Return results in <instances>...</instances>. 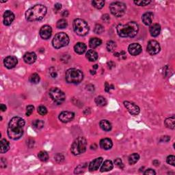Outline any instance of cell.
<instances>
[{
	"label": "cell",
	"mask_w": 175,
	"mask_h": 175,
	"mask_svg": "<svg viewBox=\"0 0 175 175\" xmlns=\"http://www.w3.org/2000/svg\"><path fill=\"white\" fill-rule=\"evenodd\" d=\"M25 120L21 117H13L8 124V135L12 140H19L23 134Z\"/></svg>",
	"instance_id": "cell-1"
},
{
	"label": "cell",
	"mask_w": 175,
	"mask_h": 175,
	"mask_svg": "<svg viewBox=\"0 0 175 175\" xmlns=\"http://www.w3.org/2000/svg\"><path fill=\"white\" fill-rule=\"evenodd\" d=\"M118 36L122 38H133L136 36L139 26L136 22L130 21L125 24H119L116 27Z\"/></svg>",
	"instance_id": "cell-2"
},
{
	"label": "cell",
	"mask_w": 175,
	"mask_h": 175,
	"mask_svg": "<svg viewBox=\"0 0 175 175\" xmlns=\"http://www.w3.org/2000/svg\"><path fill=\"white\" fill-rule=\"evenodd\" d=\"M47 10L46 6L44 5H35L26 11L25 19L30 22L41 21L46 15Z\"/></svg>",
	"instance_id": "cell-3"
},
{
	"label": "cell",
	"mask_w": 175,
	"mask_h": 175,
	"mask_svg": "<svg viewBox=\"0 0 175 175\" xmlns=\"http://www.w3.org/2000/svg\"><path fill=\"white\" fill-rule=\"evenodd\" d=\"M66 81L69 83L79 84L83 79V74L82 71L77 69H69L65 73Z\"/></svg>",
	"instance_id": "cell-4"
},
{
	"label": "cell",
	"mask_w": 175,
	"mask_h": 175,
	"mask_svg": "<svg viewBox=\"0 0 175 175\" xmlns=\"http://www.w3.org/2000/svg\"><path fill=\"white\" fill-rule=\"evenodd\" d=\"M87 142L83 137H78L71 145V150L74 155H79L85 153L86 150Z\"/></svg>",
	"instance_id": "cell-5"
},
{
	"label": "cell",
	"mask_w": 175,
	"mask_h": 175,
	"mask_svg": "<svg viewBox=\"0 0 175 175\" xmlns=\"http://www.w3.org/2000/svg\"><path fill=\"white\" fill-rule=\"evenodd\" d=\"M73 29L79 36H84L88 34L89 26L85 21L81 19H77L73 22Z\"/></svg>",
	"instance_id": "cell-6"
},
{
	"label": "cell",
	"mask_w": 175,
	"mask_h": 175,
	"mask_svg": "<svg viewBox=\"0 0 175 175\" xmlns=\"http://www.w3.org/2000/svg\"><path fill=\"white\" fill-rule=\"evenodd\" d=\"M69 43V37L66 33L59 32L57 33L54 36L52 44L54 48L60 49L62 47H66Z\"/></svg>",
	"instance_id": "cell-7"
},
{
	"label": "cell",
	"mask_w": 175,
	"mask_h": 175,
	"mask_svg": "<svg viewBox=\"0 0 175 175\" xmlns=\"http://www.w3.org/2000/svg\"><path fill=\"white\" fill-rule=\"evenodd\" d=\"M110 9L111 13L116 17H121L125 15L127 6L125 3L120 1H115L112 3L110 6Z\"/></svg>",
	"instance_id": "cell-8"
},
{
	"label": "cell",
	"mask_w": 175,
	"mask_h": 175,
	"mask_svg": "<svg viewBox=\"0 0 175 175\" xmlns=\"http://www.w3.org/2000/svg\"><path fill=\"white\" fill-rule=\"evenodd\" d=\"M51 99L57 105H61L65 101L66 96L64 92L57 88H51L49 92Z\"/></svg>",
	"instance_id": "cell-9"
},
{
	"label": "cell",
	"mask_w": 175,
	"mask_h": 175,
	"mask_svg": "<svg viewBox=\"0 0 175 175\" xmlns=\"http://www.w3.org/2000/svg\"><path fill=\"white\" fill-rule=\"evenodd\" d=\"M146 49L148 53L151 55H156L161 50L160 44H159L158 42L154 41V40H152V41H150L148 42Z\"/></svg>",
	"instance_id": "cell-10"
},
{
	"label": "cell",
	"mask_w": 175,
	"mask_h": 175,
	"mask_svg": "<svg viewBox=\"0 0 175 175\" xmlns=\"http://www.w3.org/2000/svg\"><path fill=\"white\" fill-rule=\"evenodd\" d=\"M124 106L126 109L128 110V112L133 116H137L139 114L140 110L138 106L134 103L129 102V101H124Z\"/></svg>",
	"instance_id": "cell-11"
},
{
	"label": "cell",
	"mask_w": 175,
	"mask_h": 175,
	"mask_svg": "<svg viewBox=\"0 0 175 175\" xmlns=\"http://www.w3.org/2000/svg\"><path fill=\"white\" fill-rule=\"evenodd\" d=\"M17 63H18V59L17 58V57L13 56V55L6 57L3 60V64L8 69H13L14 67H15V66H17Z\"/></svg>",
	"instance_id": "cell-12"
},
{
	"label": "cell",
	"mask_w": 175,
	"mask_h": 175,
	"mask_svg": "<svg viewBox=\"0 0 175 175\" xmlns=\"http://www.w3.org/2000/svg\"><path fill=\"white\" fill-rule=\"evenodd\" d=\"M75 117V114L71 112L68 111H64L61 112L59 115V119L61 122H69L71 120H73Z\"/></svg>",
	"instance_id": "cell-13"
},
{
	"label": "cell",
	"mask_w": 175,
	"mask_h": 175,
	"mask_svg": "<svg viewBox=\"0 0 175 175\" xmlns=\"http://www.w3.org/2000/svg\"><path fill=\"white\" fill-rule=\"evenodd\" d=\"M52 34V29L51 26L45 25L41 27L40 30V36L43 39L47 40L51 37Z\"/></svg>",
	"instance_id": "cell-14"
},
{
	"label": "cell",
	"mask_w": 175,
	"mask_h": 175,
	"mask_svg": "<svg viewBox=\"0 0 175 175\" xmlns=\"http://www.w3.org/2000/svg\"><path fill=\"white\" fill-rule=\"evenodd\" d=\"M129 53L132 55H138L141 53L142 49L141 45L138 43H132L128 47Z\"/></svg>",
	"instance_id": "cell-15"
},
{
	"label": "cell",
	"mask_w": 175,
	"mask_h": 175,
	"mask_svg": "<svg viewBox=\"0 0 175 175\" xmlns=\"http://www.w3.org/2000/svg\"><path fill=\"white\" fill-rule=\"evenodd\" d=\"M15 16L14 13L10 10H6L3 14V24L5 25L8 26L13 23Z\"/></svg>",
	"instance_id": "cell-16"
},
{
	"label": "cell",
	"mask_w": 175,
	"mask_h": 175,
	"mask_svg": "<svg viewBox=\"0 0 175 175\" xmlns=\"http://www.w3.org/2000/svg\"><path fill=\"white\" fill-rule=\"evenodd\" d=\"M102 162H103L102 157H98V158H96L95 160L92 161V162L90 163L88 170L90 171V172L97 170L99 168V167L101 166Z\"/></svg>",
	"instance_id": "cell-17"
},
{
	"label": "cell",
	"mask_w": 175,
	"mask_h": 175,
	"mask_svg": "<svg viewBox=\"0 0 175 175\" xmlns=\"http://www.w3.org/2000/svg\"><path fill=\"white\" fill-rule=\"evenodd\" d=\"M153 13L151 12H147V13H144L142 15V22L144 23V25H151L152 23H153Z\"/></svg>",
	"instance_id": "cell-18"
},
{
	"label": "cell",
	"mask_w": 175,
	"mask_h": 175,
	"mask_svg": "<svg viewBox=\"0 0 175 175\" xmlns=\"http://www.w3.org/2000/svg\"><path fill=\"white\" fill-rule=\"evenodd\" d=\"M23 59L25 63L31 64L36 60V55L34 52H27L23 56Z\"/></svg>",
	"instance_id": "cell-19"
},
{
	"label": "cell",
	"mask_w": 175,
	"mask_h": 175,
	"mask_svg": "<svg viewBox=\"0 0 175 175\" xmlns=\"http://www.w3.org/2000/svg\"><path fill=\"white\" fill-rule=\"evenodd\" d=\"M113 146V143L112 140L110 138H104L100 141V146L101 148L104 150H110L111 149Z\"/></svg>",
	"instance_id": "cell-20"
},
{
	"label": "cell",
	"mask_w": 175,
	"mask_h": 175,
	"mask_svg": "<svg viewBox=\"0 0 175 175\" xmlns=\"http://www.w3.org/2000/svg\"><path fill=\"white\" fill-rule=\"evenodd\" d=\"M150 35L153 37H157L160 34L161 26L157 23H155L150 27Z\"/></svg>",
	"instance_id": "cell-21"
},
{
	"label": "cell",
	"mask_w": 175,
	"mask_h": 175,
	"mask_svg": "<svg viewBox=\"0 0 175 175\" xmlns=\"http://www.w3.org/2000/svg\"><path fill=\"white\" fill-rule=\"evenodd\" d=\"M75 53L78 54L84 53L86 51V45L83 43H77L74 47Z\"/></svg>",
	"instance_id": "cell-22"
},
{
	"label": "cell",
	"mask_w": 175,
	"mask_h": 175,
	"mask_svg": "<svg viewBox=\"0 0 175 175\" xmlns=\"http://www.w3.org/2000/svg\"><path fill=\"white\" fill-rule=\"evenodd\" d=\"M113 167L114 165L112 162L111 160H106L105 161L102 166H101V172H108V171L112 170L113 169Z\"/></svg>",
	"instance_id": "cell-23"
},
{
	"label": "cell",
	"mask_w": 175,
	"mask_h": 175,
	"mask_svg": "<svg viewBox=\"0 0 175 175\" xmlns=\"http://www.w3.org/2000/svg\"><path fill=\"white\" fill-rule=\"evenodd\" d=\"M86 57L90 62H94L98 59V53L94 50L90 49L87 51Z\"/></svg>",
	"instance_id": "cell-24"
},
{
	"label": "cell",
	"mask_w": 175,
	"mask_h": 175,
	"mask_svg": "<svg viewBox=\"0 0 175 175\" xmlns=\"http://www.w3.org/2000/svg\"><path fill=\"white\" fill-rule=\"evenodd\" d=\"M100 127L105 131H110L112 129L111 123L107 120H102L99 122Z\"/></svg>",
	"instance_id": "cell-25"
},
{
	"label": "cell",
	"mask_w": 175,
	"mask_h": 175,
	"mask_svg": "<svg viewBox=\"0 0 175 175\" xmlns=\"http://www.w3.org/2000/svg\"><path fill=\"white\" fill-rule=\"evenodd\" d=\"M164 124L166 126V127L171 129H174L175 128V118L174 116L167 118L164 122Z\"/></svg>",
	"instance_id": "cell-26"
},
{
	"label": "cell",
	"mask_w": 175,
	"mask_h": 175,
	"mask_svg": "<svg viewBox=\"0 0 175 175\" xmlns=\"http://www.w3.org/2000/svg\"><path fill=\"white\" fill-rule=\"evenodd\" d=\"M1 144V153H5L9 150L10 143L6 139H2L0 142Z\"/></svg>",
	"instance_id": "cell-27"
},
{
	"label": "cell",
	"mask_w": 175,
	"mask_h": 175,
	"mask_svg": "<svg viewBox=\"0 0 175 175\" xmlns=\"http://www.w3.org/2000/svg\"><path fill=\"white\" fill-rule=\"evenodd\" d=\"M102 43V41L100 38H92L89 41V45L91 48L94 49L97 48V47H99V45H101V44Z\"/></svg>",
	"instance_id": "cell-28"
},
{
	"label": "cell",
	"mask_w": 175,
	"mask_h": 175,
	"mask_svg": "<svg viewBox=\"0 0 175 175\" xmlns=\"http://www.w3.org/2000/svg\"><path fill=\"white\" fill-rule=\"evenodd\" d=\"M140 160V155L138 153H133L129 157V163L131 165H134Z\"/></svg>",
	"instance_id": "cell-29"
},
{
	"label": "cell",
	"mask_w": 175,
	"mask_h": 175,
	"mask_svg": "<svg viewBox=\"0 0 175 175\" xmlns=\"http://www.w3.org/2000/svg\"><path fill=\"white\" fill-rule=\"evenodd\" d=\"M29 80L31 83L37 84V83H39L40 80H41V78H40V76L37 74V73H33V74H31L30 75V77H29Z\"/></svg>",
	"instance_id": "cell-30"
},
{
	"label": "cell",
	"mask_w": 175,
	"mask_h": 175,
	"mask_svg": "<svg viewBox=\"0 0 175 175\" xmlns=\"http://www.w3.org/2000/svg\"><path fill=\"white\" fill-rule=\"evenodd\" d=\"M95 103L99 106H105L107 104V101L102 96H99L95 99Z\"/></svg>",
	"instance_id": "cell-31"
},
{
	"label": "cell",
	"mask_w": 175,
	"mask_h": 175,
	"mask_svg": "<svg viewBox=\"0 0 175 175\" xmlns=\"http://www.w3.org/2000/svg\"><path fill=\"white\" fill-rule=\"evenodd\" d=\"M44 125H45V123L41 120H36L32 122L33 127L36 129H41L42 128H43Z\"/></svg>",
	"instance_id": "cell-32"
},
{
	"label": "cell",
	"mask_w": 175,
	"mask_h": 175,
	"mask_svg": "<svg viewBox=\"0 0 175 175\" xmlns=\"http://www.w3.org/2000/svg\"><path fill=\"white\" fill-rule=\"evenodd\" d=\"M38 158L42 162H47L49 159V155L46 151H41L38 154Z\"/></svg>",
	"instance_id": "cell-33"
},
{
	"label": "cell",
	"mask_w": 175,
	"mask_h": 175,
	"mask_svg": "<svg viewBox=\"0 0 175 175\" xmlns=\"http://www.w3.org/2000/svg\"><path fill=\"white\" fill-rule=\"evenodd\" d=\"M57 27L59 29H64L66 28L68 25V23L66 19H62L60 20H59L57 22Z\"/></svg>",
	"instance_id": "cell-34"
},
{
	"label": "cell",
	"mask_w": 175,
	"mask_h": 175,
	"mask_svg": "<svg viewBox=\"0 0 175 175\" xmlns=\"http://www.w3.org/2000/svg\"><path fill=\"white\" fill-rule=\"evenodd\" d=\"M116 47V44L114 41H110L107 43V49L108 51L112 52L114 51Z\"/></svg>",
	"instance_id": "cell-35"
},
{
	"label": "cell",
	"mask_w": 175,
	"mask_h": 175,
	"mask_svg": "<svg viewBox=\"0 0 175 175\" xmlns=\"http://www.w3.org/2000/svg\"><path fill=\"white\" fill-rule=\"evenodd\" d=\"M92 4L94 8H97V9H101L105 5V1H97V0H94V1H92Z\"/></svg>",
	"instance_id": "cell-36"
},
{
	"label": "cell",
	"mask_w": 175,
	"mask_h": 175,
	"mask_svg": "<svg viewBox=\"0 0 175 175\" xmlns=\"http://www.w3.org/2000/svg\"><path fill=\"white\" fill-rule=\"evenodd\" d=\"M86 168H87L86 164H80L79 166H78L76 168V169H75V174H80V173L83 172Z\"/></svg>",
	"instance_id": "cell-37"
},
{
	"label": "cell",
	"mask_w": 175,
	"mask_h": 175,
	"mask_svg": "<svg viewBox=\"0 0 175 175\" xmlns=\"http://www.w3.org/2000/svg\"><path fill=\"white\" fill-rule=\"evenodd\" d=\"M151 3V1L150 0H140V1H134L135 4L138 5L140 6H145L148 5Z\"/></svg>",
	"instance_id": "cell-38"
},
{
	"label": "cell",
	"mask_w": 175,
	"mask_h": 175,
	"mask_svg": "<svg viewBox=\"0 0 175 175\" xmlns=\"http://www.w3.org/2000/svg\"><path fill=\"white\" fill-rule=\"evenodd\" d=\"M94 32L97 34H101L104 31V27H103V25H101V24H97L94 27Z\"/></svg>",
	"instance_id": "cell-39"
},
{
	"label": "cell",
	"mask_w": 175,
	"mask_h": 175,
	"mask_svg": "<svg viewBox=\"0 0 175 175\" xmlns=\"http://www.w3.org/2000/svg\"><path fill=\"white\" fill-rule=\"evenodd\" d=\"M38 112L40 115H41V116H45V115H46L47 114V110L46 107H45L43 106H41L38 107Z\"/></svg>",
	"instance_id": "cell-40"
},
{
	"label": "cell",
	"mask_w": 175,
	"mask_h": 175,
	"mask_svg": "<svg viewBox=\"0 0 175 175\" xmlns=\"http://www.w3.org/2000/svg\"><path fill=\"white\" fill-rule=\"evenodd\" d=\"M54 159H55V160L56 161L57 163H62V162H64V157L63 156L62 154L57 153L55 155V156L54 157Z\"/></svg>",
	"instance_id": "cell-41"
},
{
	"label": "cell",
	"mask_w": 175,
	"mask_h": 175,
	"mask_svg": "<svg viewBox=\"0 0 175 175\" xmlns=\"http://www.w3.org/2000/svg\"><path fill=\"white\" fill-rule=\"evenodd\" d=\"M167 163L168 164H170V165H172L173 166H175V157L174 155H170L167 157Z\"/></svg>",
	"instance_id": "cell-42"
},
{
	"label": "cell",
	"mask_w": 175,
	"mask_h": 175,
	"mask_svg": "<svg viewBox=\"0 0 175 175\" xmlns=\"http://www.w3.org/2000/svg\"><path fill=\"white\" fill-rule=\"evenodd\" d=\"M34 110V107L33 106H28L26 108V116H29L32 114L33 111Z\"/></svg>",
	"instance_id": "cell-43"
},
{
	"label": "cell",
	"mask_w": 175,
	"mask_h": 175,
	"mask_svg": "<svg viewBox=\"0 0 175 175\" xmlns=\"http://www.w3.org/2000/svg\"><path fill=\"white\" fill-rule=\"evenodd\" d=\"M49 75L52 78H56L57 76V73L54 68H50L49 69Z\"/></svg>",
	"instance_id": "cell-44"
},
{
	"label": "cell",
	"mask_w": 175,
	"mask_h": 175,
	"mask_svg": "<svg viewBox=\"0 0 175 175\" xmlns=\"http://www.w3.org/2000/svg\"><path fill=\"white\" fill-rule=\"evenodd\" d=\"M114 164H116L117 166H118V167L120 168H123V165H122V160H120V158H117L116 160H114Z\"/></svg>",
	"instance_id": "cell-45"
},
{
	"label": "cell",
	"mask_w": 175,
	"mask_h": 175,
	"mask_svg": "<svg viewBox=\"0 0 175 175\" xmlns=\"http://www.w3.org/2000/svg\"><path fill=\"white\" fill-rule=\"evenodd\" d=\"M170 140V137L168 136H162L160 139L161 142H168Z\"/></svg>",
	"instance_id": "cell-46"
},
{
	"label": "cell",
	"mask_w": 175,
	"mask_h": 175,
	"mask_svg": "<svg viewBox=\"0 0 175 175\" xmlns=\"http://www.w3.org/2000/svg\"><path fill=\"white\" fill-rule=\"evenodd\" d=\"M144 174L145 175H147V174H148V175H149V174L150 175H155V174H156V172H155V170H153V169L149 168V169H147L144 172Z\"/></svg>",
	"instance_id": "cell-47"
},
{
	"label": "cell",
	"mask_w": 175,
	"mask_h": 175,
	"mask_svg": "<svg viewBox=\"0 0 175 175\" xmlns=\"http://www.w3.org/2000/svg\"><path fill=\"white\" fill-rule=\"evenodd\" d=\"M62 8V4L61 3H57L54 5V10H55V13H57L59 10H61Z\"/></svg>",
	"instance_id": "cell-48"
},
{
	"label": "cell",
	"mask_w": 175,
	"mask_h": 175,
	"mask_svg": "<svg viewBox=\"0 0 175 175\" xmlns=\"http://www.w3.org/2000/svg\"><path fill=\"white\" fill-rule=\"evenodd\" d=\"M102 20L106 22V23L109 22L110 21V17L109 16V15H108V14H106V15H103Z\"/></svg>",
	"instance_id": "cell-49"
},
{
	"label": "cell",
	"mask_w": 175,
	"mask_h": 175,
	"mask_svg": "<svg viewBox=\"0 0 175 175\" xmlns=\"http://www.w3.org/2000/svg\"><path fill=\"white\" fill-rule=\"evenodd\" d=\"M122 55H124V56H125L126 55V53L125 51H121L120 53H114V56L120 57V56H122Z\"/></svg>",
	"instance_id": "cell-50"
},
{
	"label": "cell",
	"mask_w": 175,
	"mask_h": 175,
	"mask_svg": "<svg viewBox=\"0 0 175 175\" xmlns=\"http://www.w3.org/2000/svg\"><path fill=\"white\" fill-rule=\"evenodd\" d=\"M105 90H106V92H109L110 90V85L108 84V82H106V83H105Z\"/></svg>",
	"instance_id": "cell-51"
},
{
	"label": "cell",
	"mask_w": 175,
	"mask_h": 175,
	"mask_svg": "<svg viewBox=\"0 0 175 175\" xmlns=\"http://www.w3.org/2000/svg\"><path fill=\"white\" fill-rule=\"evenodd\" d=\"M69 11L68 10H64V11H63V13H62V16L64 17H66L69 16Z\"/></svg>",
	"instance_id": "cell-52"
},
{
	"label": "cell",
	"mask_w": 175,
	"mask_h": 175,
	"mask_svg": "<svg viewBox=\"0 0 175 175\" xmlns=\"http://www.w3.org/2000/svg\"><path fill=\"white\" fill-rule=\"evenodd\" d=\"M0 109H1V112H5L6 110V106L3 104H1V106H0Z\"/></svg>",
	"instance_id": "cell-53"
},
{
	"label": "cell",
	"mask_w": 175,
	"mask_h": 175,
	"mask_svg": "<svg viewBox=\"0 0 175 175\" xmlns=\"http://www.w3.org/2000/svg\"><path fill=\"white\" fill-rule=\"evenodd\" d=\"M153 163L154 166H160V162H159L158 160H154Z\"/></svg>",
	"instance_id": "cell-54"
},
{
	"label": "cell",
	"mask_w": 175,
	"mask_h": 175,
	"mask_svg": "<svg viewBox=\"0 0 175 175\" xmlns=\"http://www.w3.org/2000/svg\"><path fill=\"white\" fill-rule=\"evenodd\" d=\"M90 71V73L92 75H95L96 74V72L94 71H92V70H91V71Z\"/></svg>",
	"instance_id": "cell-55"
},
{
	"label": "cell",
	"mask_w": 175,
	"mask_h": 175,
	"mask_svg": "<svg viewBox=\"0 0 175 175\" xmlns=\"http://www.w3.org/2000/svg\"><path fill=\"white\" fill-rule=\"evenodd\" d=\"M98 67H99V66H98L97 64H95V65H94V66H93V69H98Z\"/></svg>",
	"instance_id": "cell-56"
}]
</instances>
